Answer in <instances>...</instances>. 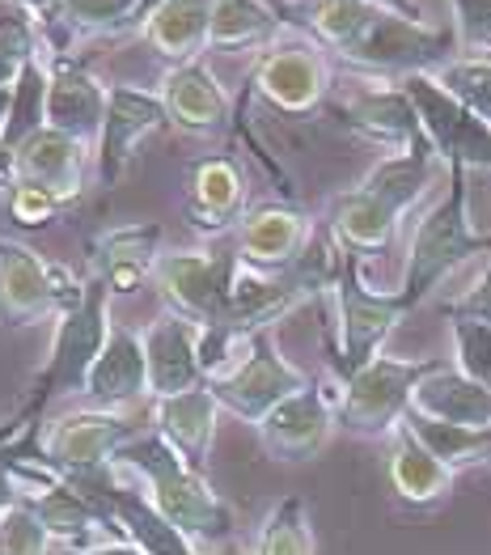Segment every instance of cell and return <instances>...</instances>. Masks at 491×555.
<instances>
[{
	"label": "cell",
	"instance_id": "6da1fadb",
	"mask_svg": "<svg viewBox=\"0 0 491 555\" xmlns=\"http://www.w3.org/2000/svg\"><path fill=\"white\" fill-rule=\"evenodd\" d=\"M148 492V501L170 517V526L195 547V555H221L237 539L233 505L212 488V479L191 466L179 450L148 424L115 459Z\"/></svg>",
	"mask_w": 491,
	"mask_h": 555
},
{
	"label": "cell",
	"instance_id": "7a4b0ae2",
	"mask_svg": "<svg viewBox=\"0 0 491 555\" xmlns=\"http://www.w3.org/2000/svg\"><path fill=\"white\" fill-rule=\"evenodd\" d=\"M437 170H441V157L432 153L428 140L406 153H386L357 186L331 199L326 230L335 233V242L360 255L386 250L406 221V212H415L419 199L428 195Z\"/></svg>",
	"mask_w": 491,
	"mask_h": 555
},
{
	"label": "cell",
	"instance_id": "3957f363",
	"mask_svg": "<svg viewBox=\"0 0 491 555\" xmlns=\"http://www.w3.org/2000/svg\"><path fill=\"white\" fill-rule=\"evenodd\" d=\"M488 250L491 233L475 230V221H470V170H449V186L411 225L399 297L411 310H419L453 268H462L466 259L488 255Z\"/></svg>",
	"mask_w": 491,
	"mask_h": 555
},
{
	"label": "cell",
	"instance_id": "277c9868",
	"mask_svg": "<svg viewBox=\"0 0 491 555\" xmlns=\"http://www.w3.org/2000/svg\"><path fill=\"white\" fill-rule=\"evenodd\" d=\"M331 301H335V377L344 382L386 352V339L399 331L411 306L399 297V288L395 293L373 288L364 280L360 250H348V246L331 284Z\"/></svg>",
	"mask_w": 491,
	"mask_h": 555
},
{
	"label": "cell",
	"instance_id": "5b68a950",
	"mask_svg": "<svg viewBox=\"0 0 491 555\" xmlns=\"http://www.w3.org/2000/svg\"><path fill=\"white\" fill-rule=\"evenodd\" d=\"M453 55H457L453 30L428 26L424 17H402L390 9H377L335 60L348 64L360 77L402 81L411 73H437Z\"/></svg>",
	"mask_w": 491,
	"mask_h": 555
},
{
	"label": "cell",
	"instance_id": "8992f818",
	"mask_svg": "<svg viewBox=\"0 0 491 555\" xmlns=\"http://www.w3.org/2000/svg\"><path fill=\"white\" fill-rule=\"evenodd\" d=\"M437 365L445 361L441 357L411 361V357H390V352L373 357L364 370L339 382V428H348L352 437L386 441L411 412L415 386Z\"/></svg>",
	"mask_w": 491,
	"mask_h": 555
},
{
	"label": "cell",
	"instance_id": "52a82bcc",
	"mask_svg": "<svg viewBox=\"0 0 491 555\" xmlns=\"http://www.w3.org/2000/svg\"><path fill=\"white\" fill-rule=\"evenodd\" d=\"M86 288V276H77L64 263L43 259L35 246L0 237V326H39L60 319L64 306H73Z\"/></svg>",
	"mask_w": 491,
	"mask_h": 555
},
{
	"label": "cell",
	"instance_id": "ba28073f",
	"mask_svg": "<svg viewBox=\"0 0 491 555\" xmlns=\"http://www.w3.org/2000/svg\"><path fill=\"white\" fill-rule=\"evenodd\" d=\"M313 377L306 370H297L275 344H271V331L263 335H250L242 344V352L224 365L217 377H208L217 403H221L229 416L246 420V424H259L271 408H280L288 395L306 390Z\"/></svg>",
	"mask_w": 491,
	"mask_h": 555
},
{
	"label": "cell",
	"instance_id": "9c48e42d",
	"mask_svg": "<svg viewBox=\"0 0 491 555\" xmlns=\"http://www.w3.org/2000/svg\"><path fill=\"white\" fill-rule=\"evenodd\" d=\"M250 86L268 106L284 115H310L335 90V60L326 47L313 43L306 30L293 26L280 43L259 51Z\"/></svg>",
	"mask_w": 491,
	"mask_h": 555
},
{
	"label": "cell",
	"instance_id": "30bf717a",
	"mask_svg": "<svg viewBox=\"0 0 491 555\" xmlns=\"http://www.w3.org/2000/svg\"><path fill=\"white\" fill-rule=\"evenodd\" d=\"M402 90L419 115L424 140L432 144L445 170H488L491 175V124H483L470 106H462L432 73L402 77Z\"/></svg>",
	"mask_w": 491,
	"mask_h": 555
},
{
	"label": "cell",
	"instance_id": "8fae6325",
	"mask_svg": "<svg viewBox=\"0 0 491 555\" xmlns=\"http://www.w3.org/2000/svg\"><path fill=\"white\" fill-rule=\"evenodd\" d=\"M140 433H144L140 420H132L128 412L77 408V412H64L51 424H43L30 454H39L60 475H81V470L111 466L124 454V446H132Z\"/></svg>",
	"mask_w": 491,
	"mask_h": 555
},
{
	"label": "cell",
	"instance_id": "7c38bea8",
	"mask_svg": "<svg viewBox=\"0 0 491 555\" xmlns=\"http://www.w3.org/2000/svg\"><path fill=\"white\" fill-rule=\"evenodd\" d=\"M237 272V255L217 250H161L153 268V288L161 293L166 310L199 326H224L229 319V288Z\"/></svg>",
	"mask_w": 491,
	"mask_h": 555
},
{
	"label": "cell",
	"instance_id": "4fadbf2b",
	"mask_svg": "<svg viewBox=\"0 0 491 555\" xmlns=\"http://www.w3.org/2000/svg\"><path fill=\"white\" fill-rule=\"evenodd\" d=\"M339 428V377L331 373V382H310L306 390L288 395L280 408H271L268 416L255 424L263 450L275 463H310L318 459L331 437Z\"/></svg>",
	"mask_w": 491,
	"mask_h": 555
},
{
	"label": "cell",
	"instance_id": "5bb4252c",
	"mask_svg": "<svg viewBox=\"0 0 491 555\" xmlns=\"http://www.w3.org/2000/svg\"><path fill=\"white\" fill-rule=\"evenodd\" d=\"M161 128H170L161 93L140 90V86H111L106 119H102V132L93 144V179L102 186H115L132 170L140 144L153 140Z\"/></svg>",
	"mask_w": 491,
	"mask_h": 555
},
{
	"label": "cell",
	"instance_id": "9a60e30c",
	"mask_svg": "<svg viewBox=\"0 0 491 555\" xmlns=\"http://www.w3.org/2000/svg\"><path fill=\"white\" fill-rule=\"evenodd\" d=\"M335 111H339L344 128H352L360 140H369L386 153H406V149L424 144L419 115L402 90V81L360 77V81H352V90L339 93Z\"/></svg>",
	"mask_w": 491,
	"mask_h": 555
},
{
	"label": "cell",
	"instance_id": "2e32d148",
	"mask_svg": "<svg viewBox=\"0 0 491 555\" xmlns=\"http://www.w3.org/2000/svg\"><path fill=\"white\" fill-rule=\"evenodd\" d=\"M90 170H93V144L68 137V132H55V128H39L35 137L22 140L4 157V183L43 186L64 208L81 199Z\"/></svg>",
	"mask_w": 491,
	"mask_h": 555
},
{
	"label": "cell",
	"instance_id": "e0dca14e",
	"mask_svg": "<svg viewBox=\"0 0 491 555\" xmlns=\"http://www.w3.org/2000/svg\"><path fill=\"white\" fill-rule=\"evenodd\" d=\"M144 357H148V399H170L182 390L204 386V326L182 319L175 310H161L153 323L140 331Z\"/></svg>",
	"mask_w": 491,
	"mask_h": 555
},
{
	"label": "cell",
	"instance_id": "ac0fdd59",
	"mask_svg": "<svg viewBox=\"0 0 491 555\" xmlns=\"http://www.w3.org/2000/svg\"><path fill=\"white\" fill-rule=\"evenodd\" d=\"M161 102L170 115V128H179L186 137H221L233 115V98L221 86V77L204 64V60H186L170 64L161 73Z\"/></svg>",
	"mask_w": 491,
	"mask_h": 555
},
{
	"label": "cell",
	"instance_id": "d6986e66",
	"mask_svg": "<svg viewBox=\"0 0 491 555\" xmlns=\"http://www.w3.org/2000/svg\"><path fill=\"white\" fill-rule=\"evenodd\" d=\"M313 221L293 208V204H259L242 217V225L233 230L237 242V259L250 263V268H263V272H284L293 268L313 242Z\"/></svg>",
	"mask_w": 491,
	"mask_h": 555
},
{
	"label": "cell",
	"instance_id": "ffe728a7",
	"mask_svg": "<svg viewBox=\"0 0 491 555\" xmlns=\"http://www.w3.org/2000/svg\"><path fill=\"white\" fill-rule=\"evenodd\" d=\"M111 86H102L90 68L73 55H55L47 64V128L98 144L102 119H106Z\"/></svg>",
	"mask_w": 491,
	"mask_h": 555
},
{
	"label": "cell",
	"instance_id": "44dd1931",
	"mask_svg": "<svg viewBox=\"0 0 491 555\" xmlns=\"http://www.w3.org/2000/svg\"><path fill=\"white\" fill-rule=\"evenodd\" d=\"M81 399L90 408L106 412H128L135 403H153L148 399V357H144V339L132 326H111L106 348L98 352Z\"/></svg>",
	"mask_w": 491,
	"mask_h": 555
},
{
	"label": "cell",
	"instance_id": "7402d4cb",
	"mask_svg": "<svg viewBox=\"0 0 491 555\" xmlns=\"http://www.w3.org/2000/svg\"><path fill=\"white\" fill-rule=\"evenodd\" d=\"M246 212V170L224 153L199 157L186 179V221L199 233H224L237 230Z\"/></svg>",
	"mask_w": 491,
	"mask_h": 555
},
{
	"label": "cell",
	"instance_id": "603a6c76",
	"mask_svg": "<svg viewBox=\"0 0 491 555\" xmlns=\"http://www.w3.org/2000/svg\"><path fill=\"white\" fill-rule=\"evenodd\" d=\"M161 237L166 230L157 221L106 230L93 242L90 272L111 288V297H132L140 284H153V268L161 259Z\"/></svg>",
	"mask_w": 491,
	"mask_h": 555
},
{
	"label": "cell",
	"instance_id": "cb8c5ba5",
	"mask_svg": "<svg viewBox=\"0 0 491 555\" xmlns=\"http://www.w3.org/2000/svg\"><path fill=\"white\" fill-rule=\"evenodd\" d=\"M26 505L39 513L43 530L60 552H90V547H106V543L124 539L115 517L102 505H93L86 492H77L68 479H60L55 488H47L43 496H35Z\"/></svg>",
	"mask_w": 491,
	"mask_h": 555
},
{
	"label": "cell",
	"instance_id": "d4e9b609",
	"mask_svg": "<svg viewBox=\"0 0 491 555\" xmlns=\"http://www.w3.org/2000/svg\"><path fill=\"white\" fill-rule=\"evenodd\" d=\"M221 403L212 395V386H195V390H182L170 399H153L148 403V420L153 428L179 450L191 466H208L212 459V441H217V420H221Z\"/></svg>",
	"mask_w": 491,
	"mask_h": 555
},
{
	"label": "cell",
	"instance_id": "484cf974",
	"mask_svg": "<svg viewBox=\"0 0 491 555\" xmlns=\"http://www.w3.org/2000/svg\"><path fill=\"white\" fill-rule=\"evenodd\" d=\"M386 475H390V488L399 496V505L406 509H432L441 505L457 479V470H449L406 424H399L390 437H386Z\"/></svg>",
	"mask_w": 491,
	"mask_h": 555
},
{
	"label": "cell",
	"instance_id": "4316f807",
	"mask_svg": "<svg viewBox=\"0 0 491 555\" xmlns=\"http://www.w3.org/2000/svg\"><path fill=\"white\" fill-rule=\"evenodd\" d=\"M140 35L170 64L204 60L208 35H212V0H157Z\"/></svg>",
	"mask_w": 491,
	"mask_h": 555
},
{
	"label": "cell",
	"instance_id": "83f0119b",
	"mask_svg": "<svg viewBox=\"0 0 491 555\" xmlns=\"http://www.w3.org/2000/svg\"><path fill=\"white\" fill-rule=\"evenodd\" d=\"M153 4L157 0H64L47 26V43L55 55H68V43L106 39V35H124L132 26H144Z\"/></svg>",
	"mask_w": 491,
	"mask_h": 555
},
{
	"label": "cell",
	"instance_id": "f1b7e54d",
	"mask_svg": "<svg viewBox=\"0 0 491 555\" xmlns=\"http://www.w3.org/2000/svg\"><path fill=\"white\" fill-rule=\"evenodd\" d=\"M411 412L428 420H441V424H470V428H483L491 424V390L479 386L475 377H466L453 365H437L419 386H415V399H411Z\"/></svg>",
	"mask_w": 491,
	"mask_h": 555
},
{
	"label": "cell",
	"instance_id": "f546056e",
	"mask_svg": "<svg viewBox=\"0 0 491 555\" xmlns=\"http://www.w3.org/2000/svg\"><path fill=\"white\" fill-rule=\"evenodd\" d=\"M293 30V22L268 0H212L208 51H268Z\"/></svg>",
	"mask_w": 491,
	"mask_h": 555
},
{
	"label": "cell",
	"instance_id": "4dcf8cb0",
	"mask_svg": "<svg viewBox=\"0 0 491 555\" xmlns=\"http://www.w3.org/2000/svg\"><path fill=\"white\" fill-rule=\"evenodd\" d=\"M449 470H470V466H491V424L483 428H470V424H441V420H428L419 412H406L402 420Z\"/></svg>",
	"mask_w": 491,
	"mask_h": 555
},
{
	"label": "cell",
	"instance_id": "1f68e13d",
	"mask_svg": "<svg viewBox=\"0 0 491 555\" xmlns=\"http://www.w3.org/2000/svg\"><path fill=\"white\" fill-rule=\"evenodd\" d=\"M43 51H51L43 22L17 0H0V86H17L22 68Z\"/></svg>",
	"mask_w": 491,
	"mask_h": 555
},
{
	"label": "cell",
	"instance_id": "d6a6232c",
	"mask_svg": "<svg viewBox=\"0 0 491 555\" xmlns=\"http://www.w3.org/2000/svg\"><path fill=\"white\" fill-rule=\"evenodd\" d=\"M250 555H313V526L310 509L301 496H284L259 521Z\"/></svg>",
	"mask_w": 491,
	"mask_h": 555
},
{
	"label": "cell",
	"instance_id": "836d02e7",
	"mask_svg": "<svg viewBox=\"0 0 491 555\" xmlns=\"http://www.w3.org/2000/svg\"><path fill=\"white\" fill-rule=\"evenodd\" d=\"M462 106H470L483 124H491V60H470V55H453L432 73Z\"/></svg>",
	"mask_w": 491,
	"mask_h": 555
},
{
	"label": "cell",
	"instance_id": "e575fe53",
	"mask_svg": "<svg viewBox=\"0 0 491 555\" xmlns=\"http://www.w3.org/2000/svg\"><path fill=\"white\" fill-rule=\"evenodd\" d=\"M449 335H453V361L449 365L491 390V323L449 319Z\"/></svg>",
	"mask_w": 491,
	"mask_h": 555
},
{
	"label": "cell",
	"instance_id": "d590c367",
	"mask_svg": "<svg viewBox=\"0 0 491 555\" xmlns=\"http://www.w3.org/2000/svg\"><path fill=\"white\" fill-rule=\"evenodd\" d=\"M51 547H55L51 534L26 501L0 513V555H51Z\"/></svg>",
	"mask_w": 491,
	"mask_h": 555
},
{
	"label": "cell",
	"instance_id": "8d00e7d4",
	"mask_svg": "<svg viewBox=\"0 0 491 555\" xmlns=\"http://www.w3.org/2000/svg\"><path fill=\"white\" fill-rule=\"evenodd\" d=\"M457 55L491 60V0H449Z\"/></svg>",
	"mask_w": 491,
	"mask_h": 555
},
{
	"label": "cell",
	"instance_id": "74e56055",
	"mask_svg": "<svg viewBox=\"0 0 491 555\" xmlns=\"http://www.w3.org/2000/svg\"><path fill=\"white\" fill-rule=\"evenodd\" d=\"M4 208H9V221H17L22 230H39V225H51L60 212H64V204L43 191V186L35 183H4Z\"/></svg>",
	"mask_w": 491,
	"mask_h": 555
},
{
	"label": "cell",
	"instance_id": "f35d334b",
	"mask_svg": "<svg viewBox=\"0 0 491 555\" xmlns=\"http://www.w3.org/2000/svg\"><path fill=\"white\" fill-rule=\"evenodd\" d=\"M441 310H445L449 319H479V323H491V259H488V268L470 280L457 297H449Z\"/></svg>",
	"mask_w": 491,
	"mask_h": 555
},
{
	"label": "cell",
	"instance_id": "ab89813d",
	"mask_svg": "<svg viewBox=\"0 0 491 555\" xmlns=\"http://www.w3.org/2000/svg\"><path fill=\"white\" fill-rule=\"evenodd\" d=\"M17 4H22V9H30L43 26H51V17L60 13V4H64V0H17Z\"/></svg>",
	"mask_w": 491,
	"mask_h": 555
},
{
	"label": "cell",
	"instance_id": "60d3db41",
	"mask_svg": "<svg viewBox=\"0 0 491 555\" xmlns=\"http://www.w3.org/2000/svg\"><path fill=\"white\" fill-rule=\"evenodd\" d=\"M60 555H144V552L132 547L128 539H119V543H106V547H90V552H60Z\"/></svg>",
	"mask_w": 491,
	"mask_h": 555
},
{
	"label": "cell",
	"instance_id": "b9f144b4",
	"mask_svg": "<svg viewBox=\"0 0 491 555\" xmlns=\"http://www.w3.org/2000/svg\"><path fill=\"white\" fill-rule=\"evenodd\" d=\"M373 4H382L390 13H402V17H419V4L415 0H373Z\"/></svg>",
	"mask_w": 491,
	"mask_h": 555
},
{
	"label": "cell",
	"instance_id": "7bdbcfd3",
	"mask_svg": "<svg viewBox=\"0 0 491 555\" xmlns=\"http://www.w3.org/2000/svg\"><path fill=\"white\" fill-rule=\"evenodd\" d=\"M9 106H13V86H0V144H4V124H9ZM4 153V149H0Z\"/></svg>",
	"mask_w": 491,
	"mask_h": 555
},
{
	"label": "cell",
	"instance_id": "ee69618b",
	"mask_svg": "<svg viewBox=\"0 0 491 555\" xmlns=\"http://www.w3.org/2000/svg\"><path fill=\"white\" fill-rule=\"evenodd\" d=\"M0 179H4V153H0Z\"/></svg>",
	"mask_w": 491,
	"mask_h": 555
}]
</instances>
